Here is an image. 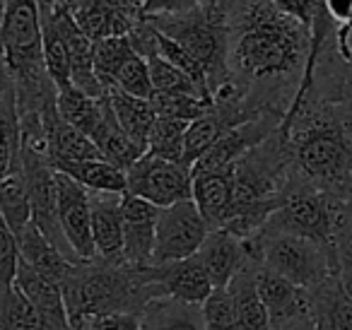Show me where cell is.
<instances>
[{
    "label": "cell",
    "instance_id": "1",
    "mask_svg": "<svg viewBox=\"0 0 352 330\" xmlns=\"http://www.w3.org/2000/svg\"><path fill=\"white\" fill-rule=\"evenodd\" d=\"M230 32V82L254 109L287 116L309 63L311 34L273 0H220Z\"/></svg>",
    "mask_w": 352,
    "mask_h": 330
},
{
    "label": "cell",
    "instance_id": "2",
    "mask_svg": "<svg viewBox=\"0 0 352 330\" xmlns=\"http://www.w3.org/2000/svg\"><path fill=\"white\" fill-rule=\"evenodd\" d=\"M280 131L289 152V179L321 193L352 195V118L338 102L307 94Z\"/></svg>",
    "mask_w": 352,
    "mask_h": 330
},
{
    "label": "cell",
    "instance_id": "3",
    "mask_svg": "<svg viewBox=\"0 0 352 330\" xmlns=\"http://www.w3.org/2000/svg\"><path fill=\"white\" fill-rule=\"evenodd\" d=\"M70 323L111 314H142L157 296H164L160 285L150 280L147 265L126 261H75L60 282Z\"/></svg>",
    "mask_w": 352,
    "mask_h": 330
},
{
    "label": "cell",
    "instance_id": "4",
    "mask_svg": "<svg viewBox=\"0 0 352 330\" xmlns=\"http://www.w3.org/2000/svg\"><path fill=\"white\" fill-rule=\"evenodd\" d=\"M3 60L15 82L20 116L44 111L58 87L46 73L41 10L36 0H8L3 20Z\"/></svg>",
    "mask_w": 352,
    "mask_h": 330
},
{
    "label": "cell",
    "instance_id": "5",
    "mask_svg": "<svg viewBox=\"0 0 352 330\" xmlns=\"http://www.w3.org/2000/svg\"><path fill=\"white\" fill-rule=\"evenodd\" d=\"M164 36L186 49L208 80L210 97L230 82V32L220 3L215 8H193L179 15L147 17Z\"/></svg>",
    "mask_w": 352,
    "mask_h": 330
},
{
    "label": "cell",
    "instance_id": "6",
    "mask_svg": "<svg viewBox=\"0 0 352 330\" xmlns=\"http://www.w3.org/2000/svg\"><path fill=\"white\" fill-rule=\"evenodd\" d=\"M345 219L347 200L321 193V190L289 179L283 190L280 208L275 210L263 229L297 234V236L311 239L336 253V241L340 236Z\"/></svg>",
    "mask_w": 352,
    "mask_h": 330
},
{
    "label": "cell",
    "instance_id": "7",
    "mask_svg": "<svg viewBox=\"0 0 352 330\" xmlns=\"http://www.w3.org/2000/svg\"><path fill=\"white\" fill-rule=\"evenodd\" d=\"M254 243L256 258L263 267L283 275L302 289H311L326 277L338 275V258L326 246L311 239L287 232L263 229L249 239Z\"/></svg>",
    "mask_w": 352,
    "mask_h": 330
},
{
    "label": "cell",
    "instance_id": "8",
    "mask_svg": "<svg viewBox=\"0 0 352 330\" xmlns=\"http://www.w3.org/2000/svg\"><path fill=\"white\" fill-rule=\"evenodd\" d=\"M126 193L147 200L157 208H169L174 203L193 198L191 166L152 155H142L126 171Z\"/></svg>",
    "mask_w": 352,
    "mask_h": 330
},
{
    "label": "cell",
    "instance_id": "9",
    "mask_svg": "<svg viewBox=\"0 0 352 330\" xmlns=\"http://www.w3.org/2000/svg\"><path fill=\"white\" fill-rule=\"evenodd\" d=\"M208 234H210V227L193 200H182L169 208H160L155 263H171L196 256Z\"/></svg>",
    "mask_w": 352,
    "mask_h": 330
},
{
    "label": "cell",
    "instance_id": "10",
    "mask_svg": "<svg viewBox=\"0 0 352 330\" xmlns=\"http://www.w3.org/2000/svg\"><path fill=\"white\" fill-rule=\"evenodd\" d=\"M56 208H58L60 232H63L75 258L78 261H94L97 246L92 239L89 190L75 179H70L68 174L56 171Z\"/></svg>",
    "mask_w": 352,
    "mask_h": 330
},
{
    "label": "cell",
    "instance_id": "11",
    "mask_svg": "<svg viewBox=\"0 0 352 330\" xmlns=\"http://www.w3.org/2000/svg\"><path fill=\"white\" fill-rule=\"evenodd\" d=\"M70 15L92 41L131 36L145 20L140 0H87Z\"/></svg>",
    "mask_w": 352,
    "mask_h": 330
},
{
    "label": "cell",
    "instance_id": "12",
    "mask_svg": "<svg viewBox=\"0 0 352 330\" xmlns=\"http://www.w3.org/2000/svg\"><path fill=\"white\" fill-rule=\"evenodd\" d=\"M196 256L206 265L215 289H225L234 280L236 272H241L251 263H258L254 243L249 239L234 236L227 229H212L206 236V241H203V246L198 248Z\"/></svg>",
    "mask_w": 352,
    "mask_h": 330
},
{
    "label": "cell",
    "instance_id": "13",
    "mask_svg": "<svg viewBox=\"0 0 352 330\" xmlns=\"http://www.w3.org/2000/svg\"><path fill=\"white\" fill-rule=\"evenodd\" d=\"M283 126V116L275 113H265V116L249 121L244 126L234 128L227 135H222L196 164L191 166V171H220L227 166L236 164L241 157L249 150H254L256 145H261L263 140H268L278 128Z\"/></svg>",
    "mask_w": 352,
    "mask_h": 330
},
{
    "label": "cell",
    "instance_id": "14",
    "mask_svg": "<svg viewBox=\"0 0 352 330\" xmlns=\"http://www.w3.org/2000/svg\"><path fill=\"white\" fill-rule=\"evenodd\" d=\"M160 208L131 193H123V261L131 265H152Z\"/></svg>",
    "mask_w": 352,
    "mask_h": 330
},
{
    "label": "cell",
    "instance_id": "15",
    "mask_svg": "<svg viewBox=\"0 0 352 330\" xmlns=\"http://www.w3.org/2000/svg\"><path fill=\"white\" fill-rule=\"evenodd\" d=\"M147 272H150V280L160 285L162 294L188 301V304H203L215 289L198 256L171 263H155V265H147Z\"/></svg>",
    "mask_w": 352,
    "mask_h": 330
},
{
    "label": "cell",
    "instance_id": "16",
    "mask_svg": "<svg viewBox=\"0 0 352 330\" xmlns=\"http://www.w3.org/2000/svg\"><path fill=\"white\" fill-rule=\"evenodd\" d=\"M256 289H258L261 301L268 311L270 330H278L280 325L289 323V320L309 316L307 289H302L294 282L285 280L283 275L263 265L256 267Z\"/></svg>",
    "mask_w": 352,
    "mask_h": 330
},
{
    "label": "cell",
    "instance_id": "17",
    "mask_svg": "<svg viewBox=\"0 0 352 330\" xmlns=\"http://www.w3.org/2000/svg\"><path fill=\"white\" fill-rule=\"evenodd\" d=\"M350 46H352V39H350ZM307 94L328 99V102H338L340 107H345V111L350 113V118H352V56L347 60H342L340 56H338L336 46H333V39L323 46L316 63H314L311 82H309ZM307 94H304V97H307ZM302 99H299V102H302ZM297 104H294V107H297Z\"/></svg>",
    "mask_w": 352,
    "mask_h": 330
},
{
    "label": "cell",
    "instance_id": "18",
    "mask_svg": "<svg viewBox=\"0 0 352 330\" xmlns=\"http://www.w3.org/2000/svg\"><path fill=\"white\" fill-rule=\"evenodd\" d=\"M54 20L58 25L63 41L68 46L70 56V78L73 85L82 92L92 94V97H104V87L99 85L97 73H94V41L80 30L75 17L68 10L54 6Z\"/></svg>",
    "mask_w": 352,
    "mask_h": 330
},
{
    "label": "cell",
    "instance_id": "19",
    "mask_svg": "<svg viewBox=\"0 0 352 330\" xmlns=\"http://www.w3.org/2000/svg\"><path fill=\"white\" fill-rule=\"evenodd\" d=\"M89 210L97 258L123 261V193L89 190Z\"/></svg>",
    "mask_w": 352,
    "mask_h": 330
},
{
    "label": "cell",
    "instance_id": "20",
    "mask_svg": "<svg viewBox=\"0 0 352 330\" xmlns=\"http://www.w3.org/2000/svg\"><path fill=\"white\" fill-rule=\"evenodd\" d=\"M44 126L46 140H49V162L54 169L58 164H68V162L102 160L92 138L85 135L82 131H78V128H73L60 118L58 109H56V97L44 107Z\"/></svg>",
    "mask_w": 352,
    "mask_h": 330
},
{
    "label": "cell",
    "instance_id": "21",
    "mask_svg": "<svg viewBox=\"0 0 352 330\" xmlns=\"http://www.w3.org/2000/svg\"><path fill=\"white\" fill-rule=\"evenodd\" d=\"M193 174V203L201 210L208 227L225 229L232 214V200H234V179L232 166L220 171H191Z\"/></svg>",
    "mask_w": 352,
    "mask_h": 330
},
{
    "label": "cell",
    "instance_id": "22",
    "mask_svg": "<svg viewBox=\"0 0 352 330\" xmlns=\"http://www.w3.org/2000/svg\"><path fill=\"white\" fill-rule=\"evenodd\" d=\"M309 316L316 330H352V294L340 275H331L307 289Z\"/></svg>",
    "mask_w": 352,
    "mask_h": 330
},
{
    "label": "cell",
    "instance_id": "23",
    "mask_svg": "<svg viewBox=\"0 0 352 330\" xmlns=\"http://www.w3.org/2000/svg\"><path fill=\"white\" fill-rule=\"evenodd\" d=\"M15 287L34 304V309L54 325L56 330H68V311H65V299L63 289L56 280L41 275L39 270L30 265V263L20 261L17 263V275H15Z\"/></svg>",
    "mask_w": 352,
    "mask_h": 330
},
{
    "label": "cell",
    "instance_id": "24",
    "mask_svg": "<svg viewBox=\"0 0 352 330\" xmlns=\"http://www.w3.org/2000/svg\"><path fill=\"white\" fill-rule=\"evenodd\" d=\"M17 243H20V261L30 263L34 270H39L41 275L56 280L58 285L65 280V275H68L75 263L68 253H63L58 246H54L39 232V227L34 222L27 229H22L20 236H17Z\"/></svg>",
    "mask_w": 352,
    "mask_h": 330
},
{
    "label": "cell",
    "instance_id": "25",
    "mask_svg": "<svg viewBox=\"0 0 352 330\" xmlns=\"http://www.w3.org/2000/svg\"><path fill=\"white\" fill-rule=\"evenodd\" d=\"M92 142L97 145L102 160L109 162V164H113L121 171H128L142 155H145V150H142L138 142H133V138L118 126L116 116H113L111 102L107 104V111H104L102 121H99V126L94 128Z\"/></svg>",
    "mask_w": 352,
    "mask_h": 330
},
{
    "label": "cell",
    "instance_id": "26",
    "mask_svg": "<svg viewBox=\"0 0 352 330\" xmlns=\"http://www.w3.org/2000/svg\"><path fill=\"white\" fill-rule=\"evenodd\" d=\"M145 330H206L201 304L174 299V296H157L140 314Z\"/></svg>",
    "mask_w": 352,
    "mask_h": 330
},
{
    "label": "cell",
    "instance_id": "27",
    "mask_svg": "<svg viewBox=\"0 0 352 330\" xmlns=\"http://www.w3.org/2000/svg\"><path fill=\"white\" fill-rule=\"evenodd\" d=\"M256 267H258V263L246 265L227 285V292L234 301L239 330H270L268 311H265L258 289H256Z\"/></svg>",
    "mask_w": 352,
    "mask_h": 330
},
{
    "label": "cell",
    "instance_id": "28",
    "mask_svg": "<svg viewBox=\"0 0 352 330\" xmlns=\"http://www.w3.org/2000/svg\"><path fill=\"white\" fill-rule=\"evenodd\" d=\"M107 104H109L107 94L104 97H92V94L78 89L75 85L58 87V94H56V109H58L60 118L89 138H92L94 128L102 121L104 111H107Z\"/></svg>",
    "mask_w": 352,
    "mask_h": 330
},
{
    "label": "cell",
    "instance_id": "29",
    "mask_svg": "<svg viewBox=\"0 0 352 330\" xmlns=\"http://www.w3.org/2000/svg\"><path fill=\"white\" fill-rule=\"evenodd\" d=\"M107 97L111 102L118 126L133 138V142H138L147 152V140H150L152 126L157 121V113L152 109L150 99L133 97V94H126L121 89H107Z\"/></svg>",
    "mask_w": 352,
    "mask_h": 330
},
{
    "label": "cell",
    "instance_id": "30",
    "mask_svg": "<svg viewBox=\"0 0 352 330\" xmlns=\"http://www.w3.org/2000/svg\"><path fill=\"white\" fill-rule=\"evenodd\" d=\"M54 171L68 174L80 186L87 190H97V193H126V171L116 169L113 164L104 160H87V162H68V164H58Z\"/></svg>",
    "mask_w": 352,
    "mask_h": 330
},
{
    "label": "cell",
    "instance_id": "31",
    "mask_svg": "<svg viewBox=\"0 0 352 330\" xmlns=\"http://www.w3.org/2000/svg\"><path fill=\"white\" fill-rule=\"evenodd\" d=\"M0 212H3L8 227L17 236H20L22 229H27L32 224V200L22 164L0 181Z\"/></svg>",
    "mask_w": 352,
    "mask_h": 330
},
{
    "label": "cell",
    "instance_id": "32",
    "mask_svg": "<svg viewBox=\"0 0 352 330\" xmlns=\"http://www.w3.org/2000/svg\"><path fill=\"white\" fill-rule=\"evenodd\" d=\"M0 330H56L15 285H0Z\"/></svg>",
    "mask_w": 352,
    "mask_h": 330
},
{
    "label": "cell",
    "instance_id": "33",
    "mask_svg": "<svg viewBox=\"0 0 352 330\" xmlns=\"http://www.w3.org/2000/svg\"><path fill=\"white\" fill-rule=\"evenodd\" d=\"M41 32H44L46 73H49L51 82L56 87H68V85H73V78H70V56L68 46L63 41V34H60L58 25L54 20V8L41 10Z\"/></svg>",
    "mask_w": 352,
    "mask_h": 330
},
{
    "label": "cell",
    "instance_id": "34",
    "mask_svg": "<svg viewBox=\"0 0 352 330\" xmlns=\"http://www.w3.org/2000/svg\"><path fill=\"white\" fill-rule=\"evenodd\" d=\"M186 131H188V123L176 121V118L157 116L155 126H152V133H150V140H147L145 155L160 157V160H169V162H182L184 164Z\"/></svg>",
    "mask_w": 352,
    "mask_h": 330
},
{
    "label": "cell",
    "instance_id": "35",
    "mask_svg": "<svg viewBox=\"0 0 352 330\" xmlns=\"http://www.w3.org/2000/svg\"><path fill=\"white\" fill-rule=\"evenodd\" d=\"M145 60H147V68H150V80L155 92H182V94H193V97H201V99H212L208 94V89H203L196 80H191L184 70L171 65L160 54L147 56Z\"/></svg>",
    "mask_w": 352,
    "mask_h": 330
},
{
    "label": "cell",
    "instance_id": "36",
    "mask_svg": "<svg viewBox=\"0 0 352 330\" xmlns=\"http://www.w3.org/2000/svg\"><path fill=\"white\" fill-rule=\"evenodd\" d=\"M133 54L135 51H133L128 36H113V39L94 41V73H97V80L104 87V92L113 87V80H116L118 70H121V65Z\"/></svg>",
    "mask_w": 352,
    "mask_h": 330
},
{
    "label": "cell",
    "instance_id": "37",
    "mask_svg": "<svg viewBox=\"0 0 352 330\" xmlns=\"http://www.w3.org/2000/svg\"><path fill=\"white\" fill-rule=\"evenodd\" d=\"M150 104L157 116L193 123L212 107V99H201V97H193V94H182V92H152Z\"/></svg>",
    "mask_w": 352,
    "mask_h": 330
},
{
    "label": "cell",
    "instance_id": "38",
    "mask_svg": "<svg viewBox=\"0 0 352 330\" xmlns=\"http://www.w3.org/2000/svg\"><path fill=\"white\" fill-rule=\"evenodd\" d=\"M111 89H121V92L133 94V97L150 99L152 92H155V87H152L147 60L142 58L140 54H133L131 58L121 65V70H118Z\"/></svg>",
    "mask_w": 352,
    "mask_h": 330
},
{
    "label": "cell",
    "instance_id": "39",
    "mask_svg": "<svg viewBox=\"0 0 352 330\" xmlns=\"http://www.w3.org/2000/svg\"><path fill=\"white\" fill-rule=\"evenodd\" d=\"M201 311L206 330H239L234 301H232L227 287L225 289H212V294L201 304Z\"/></svg>",
    "mask_w": 352,
    "mask_h": 330
},
{
    "label": "cell",
    "instance_id": "40",
    "mask_svg": "<svg viewBox=\"0 0 352 330\" xmlns=\"http://www.w3.org/2000/svg\"><path fill=\"white\" fill-rule=\"evenodd\" d=\"M155 30H157V27H155ZM157 51H160L162 58H166L171 65H176L179 70H184V73H186L191 80H196V82L201 85L203 89H208L206 73H203L201 65L193 60V56L188 54L186 49H182V46L176 44L174 39H169V36L162 34L160 30H157ZM208 94H210V89H208Z\"/></svg>",
    "mask_w": 352,
    "mask_h": 330
},
{
    "label": "cell",
    "instance_id": "41",
    "mask_svg": "<svg viewBox=\"0 0 352 330\" xmlns=\"http://www.w3.org/2000/svg\"><path fill=\"white\" fill-rule=\"evenodd\" d=\"M17 263H20V243L17 234L8 227L0 212V285H15Z\"/></svg>",
    "mask_w": 352,
    "mask_h": 330
},
{
    "label": "cell",
    "instance_id": "42",
    "mask_svg": "<svg viewBox=\"0 0 352 330\" xmlns=\"http://www.w3.org/2000/svg\"><path fill=\"white\" fill-rule=\"evenodd\" d=\"M336 258H338V275L345 282L347 292L352 294V210L347 205V219L342 224V232L336 241Z\"/></svg>",
    "mask_w": 352,
    "mask_h": 330
},
{
    "label": "cell",
    "instance_id": "43",
    "mask_svg": "<svg viewBox=\"0 0 352 330\" xmlns=\"http://www.w3.org/2000/svg\"><path fill=\"white\" fill-rule=\"evenodd\" d=\"M89 330H145L138 314H111L85 320Z\"/></svg>",
    "mask_w": 352,
    "mask_h": 330
},
{
    "label": "cell",
    "instance_id": "44",
    "mask_svg": "<svg viewBox=\"0 0 352 330\" xmlns=\"http://www.w3.org/2000/svg\"><path fill=\"white\" fill-rule=\"evenodd\" d=\"M142 15L162 17V15H179L198 8V0H140Z\"/></svg>",
    "mask_w": 352,
    "mask_h": 330
},
{
    "label": "cell",
    "instance_id": "45",
    "mask_svg": "<svg viewBox=\"0 0 352 330\" xmlns=\"http://www.w3.org/2000/svg\"><path fill=\"white\" fill-rule=\"evenodd\" d=\"M273 6L278 8L280 12L289 15L292 20L302 22L307 30L311 27L314 10H316V0H273Z\"/></svg>",
    "mask_w": 352,
    "mask_h": 330
},
{
    "label": "cell",
    "instance_id": "46",
    "mask_svg": "<svg viewBox=\"0 0 352 330\" xmlns=\"http://www.w3.org/2000/svg\"><path fill=\"white\" fill-rule=\"evenodd\" d=\"M278 330H316V325H314L311 316H302V318H294L289 323L280 325Z\"/></svg>",
    "mask_w": 352,
    "mask_h": 330
},
{
    "label": "cell",
    "instance_id": "47",
    "mask_svg": "<svg viewBox=\"0 0 352 330\" xmlns=\"http://www.w3.org/2000/svg\"><path fill=\"white\" fill-rule=\"evenodd\" d=\"M87 0H54V6H58V8H63V10H68V12H75L80 6H85Z\"/></svg>",
    "mask_w": 352,
    "mask_h": 330
},
{
    "label": "cell",
    "instance_id": "48",
    "mask_svg": "<svg viewBox=\"0 0 352 330\" xmlns=\"http://www.w3.org/2000/svg\"><path fill=\"white\" fill-rule=\"evenodd\" d=\"M6 8H8V0H0V65L6 63L3 60V20H6Z\"/></svg>",
    "mask_w": 352,
    "mask_h": 330
},
{
    "label": "cell",
    "instance_id": "49",
    "mask_svg": "<svg viewBox=\"0 0 352 330\" xmlns=\"http://www.w3.org/2000/svg\"><path fill=\"white\" fill-rule=\"evenodd\" d=\"M217 3H220V0H198V6L201 8H215Z\"/></svg>",
    "mask_w": 352,
    "mask_h": 330
},
{
    "label": "cell",
    "instance_id": "50",
    "mask_svg": "<svg viewBox=\"0 0 352 330\" xmlns=\"http://www.w3.org/2000/svg\"><path fill=\"white\" fill-rule=\"evenodd\" d=\"M68 330H89L85 323H70V328Z\"/></svg>",
    "mask_w": 352,
    "mask_h": 330
},
{
    "label": "cell",
    "instance_id": "51",
    "mask_svg": "<svg viewBox=\"0 0 352 330\" xmlns=\"http://www.w3.org/2000/svg\"><path fill=\"white\" fill-rule=\"evenodd\" d=\"M347 205H350V210H352V195H350V200H347Z\"/></svg>",
    "mask_w": 352,
    "mask_h": 330
}]
</instances>
